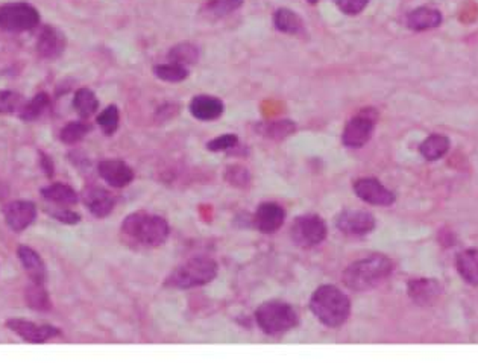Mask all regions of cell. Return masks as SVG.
Returning a JSON list of instances; mask_svg holds the SVG:
<instances>
[{"label": "cell", "mask_w": 478, "mask_h": 363, "mask_svg": "<svg viewBox=\"0 0 478 363\" xmlns=\"http://www.w3.org/2000/svg\"><path fill=\"white\" fill-rule=\"evenodd\" d=\"M169 224L165 218L143 212H135L126 216L122 224L123 236L137 245L146 248H155L165 243L169 237Z\"/></svg>", "instance_id": "1"}, {"label": "cell", "mask_w": 478, "mask_h": 363, "mask_svg": "<svg viewBox=\"0 0 478 363\" xmlns=\"http://www.w3.org/2000/svg\"><path fill=\"white\" fill-rule=\"evenodd\" d=\"M393 271V263L384 255H370L349 265L343 272V283L353 290H370L386 281Z\"/></svg>", "instance_id": "2"}, {"label": "cell", "mask_w": 478, "mask_h": 363, "mask_svg": "<svg viewBox=\"0 0 478 363\" xmlns=\"http://www.w3.org/2000/svg\"><path fill=\"white\" fill-rule=\"evenodd\" d=\"M310 309L322 324L341 327L351 313V301L339 287L326 285L314 292L310 300Z\"/></svg>", "instance_id": "3"}, {"label": "cell", "mask_w": 478, "mask_h": 363, "mask_svg": "<svg viewBox=\"0 0 478 363\" xmlns=\"http://www.w3.org/2000/svg\"><path fill=\"white\" fill-rule=\"evenodd\" d=\"M217 275V263L208 257H194L184 262L167 277L166 286L175 289H193L208 285Z\"/></svg>", "instance_id": "4"}, {"label": "cell", "mask_w": 478, "mask_h": 363, "mask_svg": "<svg viewBox=\"0 0 478 363\" xmlns=\"http://www.w3.org/2000/svg\"><path fill=\"white\" fill-rule=\"evenodd\" d=\"M255 319L260 329L271 336L286 333L298 325L296 312L281 301L261 304L255 313Z\"/></svg>", "instance_id": "5"}, {"label": "cell", "mask_w": 478, "mask_h": 363, "mask_svg": "<svg viewBox=\"0 0 478 363\" xmlns=\"http://www.w3.org/2000/svg\"><path fill=\"white\" fill-rule=\"evenodd\" d=\"M40 14L32 5L14 2L0 6V28L9 32H25L38 26Z\"/></svg>", "instance_id": "6"}, {"label": "cell", "mask_w": 478, "mask_h": 363, "mask_svg": "<svg viewBox=\"0 0 478 363\" xmlns=\"http://www.w3.org/2000/svg\"><path fill=\"white\" fill-rule=\"evenodd\" d=\"M377 111L375 110H363L360 111L357 116H354L349 121L343 130V145L348 148H361L365 146L370 137L372 133L375 130V122H377Z\"/></svg>", "instance_id": "7"}, {"label": "cell", "mask_w": 478, "mask_h": 363, "mask_svg": "<svg viewBox=\"0 0 478 363\" xmlns=\"http://www.w3.org/2000/svg\"><path fill=\"white\" fill-rule=\"evenodd\" d=\"M326 237V225L318 215H304L291 225V239L302 248H313Z\"/></svg>", "instance_id": "8"}, {"label": "cell", "mask_w": 478, "mask_h": 363, "mask_svg": "<svg viewBox=\"0 0 478 363\" xmlns=\"http://www.w3.org/2000/svg\"><path fill=\"white\" fill-rule=\"evenodd\" d=\"M336 224L348 236H366L375 228V218L361 210H345L337 216Z\"/></svg>", "instance_id": "9"}, {"label": "cell", "mask_w": 478, "mask_h": 363, "mask_svg": "<svg viewBox=\"0 0 478 363\" xmlns=\"http://www.w3.org/2000/svg\"><path fill=\"white\" fill-rule=\"evenodd\" d=\"M6 327L11 332L19 334L23 341H28L32 344H44L46 341H49V339L60 336V330H58L56 327L38 325L19 318L6 321Z\"/></svg>", "instance_id": "10"}, {"label": "cell", "mask_w": 478, "mask_h": 363, "mask_svg": "<svg viewBox=\"0 0 478 363\" xmlns=\"http://www.w3.org/2000/svg\"><path fill=\"white\" fill-rule=\"evenodd\" d=\"M355 195L370 205L388 207L395 203V195L375 178H361L354 183Z\"/></svg>", "instance_id": "11"}, {"label": "cell", "mask_w": 478, "mask_h": 363, "mask_svg": "<svg viewBox=\"0 0 478 363\" xmlns=\"http://www.w3.org/2000/svg\"><path fill=\"white\" fill-rule=\"evenodd\" d=\"M4 215L8 227L20 232L26 230L37 218V207L31 201H14L4 208Z\"/></svg>", "instance_id": "12"}, {"label": "cell", "mask_w": 478, "mask_h": 363, "mask_svg": "<svg viewBox=\"0 0 478 363\" xmlns=\"http://www.w3.org/2000/svg\"><path fill=\"white\" fill-rule=\"evenodd\" d=\"M407 292L409 297L417 306H433V304L440 298L442 295V286L437 283L436 280L430 278H416L412 280L409 286H407Z\"/></svg>", "instance_id": "13"}, {"label": "cell", "mask_w": 478, "mask_h": 363, "mask_svg": "<svg viewBox=\"0 0 478 363\" xmlns=\"http://www.w3.org/2000/svg\"><path fill=\"white\" fill-rule=\"evenodd\" d=\"M100 178L113 187H125L134 180L133 169L122 160H103L98 166Z\"/></svg>", "instance_id": "14"}, {"label": "cell", "mask_w": 478, "mask_h": 363, "mask_svg": "<svg viewBox=\"0 0 478 363\" xmlns=\"http://www.w3.org/2000/svg\"><path fill=\"white\" fill-rule=\"evenodd\" d=\"M286 212L281 205L275 203H264L255 213V225L264 234H272L283 227Z\"/></svg>", "instance_id": "15"}, {"label": "cell", "mask_w": 478, "mask_h": 363, "mask_svg": "<svg viewBox=\"0 0 478 363\" xmlns=\"http://www.w3.org/2000/svg\"><path fill=\"white\" fill-rule=\"evenodd\" d=\"M66 49V35L53 26H46L37 41V51L46 60H55Z\"/></svg>", "instance_id": "16"}, {"label": "cell", "mask_w": 478, "mask_h": 363, "mask_svg": "<svg viewBox=\"0 0 478 363\" xmlns=\"http://www.w3.org/2000/svg\"><path fill=\"white\" fill-rule=\"evenodd\" d=\"M83 198L90 213L96 218H107L115 205L114 195L102 187H90L84 192Z\"/></svg>", "instance_id": "17"}, {"label": "cell", "mask_w": 478, "mask_h": 363, "mask_svg": "<svg viewBox=\"0 0 478 363\" xmlns=\"http://www.w3.org/2000/svg\"><path fill=\"white\" fill-rule=\"evenodd\" d=\"M17 255L32 283L44 285L48 272H46V265L40 257V254L37 251H33L32 248L26 247V245H21V247H19L17 250Z\"/></svg>", "instance_id": "18"}, {"label": "cell", "mask_w": 478, "mask_h": 363, "mask_svg": "<svg viewBox=\"0 0 478 363\" xmlns=\"http://www.w3.org/2000/svg\"><path fill=\"white\" fill-rule=\"evenodd\" d=\"M190 111L192 114L199 121H214L217 117L222 116L224 113V103L220 99L201 95L192 99L190 102Z\"/></svg>", "instance_id": "19"}, {"label": "cell", "mask_w": 478, "mask_h": 363, "mask_svg": "<svg viewBox=\"0 0 478 363\" xmlns=\"http://www.w3.org/2000/svg\"><path fill=\"white\" fill-rule=\"evenodd\" d=\"M442 23V14L435 8L421 6L413 9L412 13L407 16V26L413 31H428L437 28Z\"/></svg>", "instance_id": "20"}, {"label": "cell", "mask_w": 478, "mask_h": 363, "mask_svg": "<svg viewBox=\"0 0 478 363\" xmlns=\"http://www.w3.org/2000/svg\"><path fill=\"white\" fill-rule=\"evenodd\" d=\"M41 195L46 199L55 205H75L78 203V193L72 189V187L63 184V183H55L48 187L41 189Z\"/></svg>", "instance_id": "21"}, {"label": "cell", "mask_w": 478, "mask_h": 363, "mask_svg": "<svg viewBox=\"0 0 478 363\" xmlns=\"http://www.w3.org/2000/svg\"><path fill=\"white\" fill-rule=\"evenodd\" d=\"M460 277L471 286H478V250H466L456 260Z\"/></svg>", "instance_id": "22"}, {"label": "cell", "mask_w": 478, "mask_h": 363, "mask_svg": "<svg viewBox=\"0 0 478 363\" xmlns=\"http://www.w3.org/2000/svg\"><path fill=\"white\" fill-rule=\"evenodd\" d=\"M450 149V138L444 134H431L419 146V150L425 160L436 161L444 157Z\"/></svg>", "instance_id": "23"}, {"label": "cell", "mask_w": 478, "mask_h": 363, "mask_svg": "<svg viewBox=\"0 0 478 363\" xmlns=\"http://www.w3.org/2000/svg\"><path fill=\"white\" fill-rule=\"evenodd\" d=\"M274 23L278 31H281L284 34H290V35L301 34L302 29H304V25H302V20L299 19V16L295 13V11L287 9V8H281L276 11L275 17H274Z\"/></svg>", "instance_id": "24"}, {"label": "cell", "mask_w": 478, "mask_h": 363, "mask_svg": "<svg viewBox=\"0 0 478 363\" xmlns=\"http://www.w3.org/2000/svg\"><path fill=\"white\" fill-rule=\"evenodd\" d=\"M25 300L32 310L49 312L52 309V301L49 298L48 290L44 289V285L32 283L25 292Z\"/></svg>", "instance_id": "25"}, {"label": "cell", "mask_w": 478, "mask_h": 363, "mask_svg": "<svg viewBox=\"0 0 478 363\" xmlns=\"http://www.w3.org/2000/svg\"><path fill=\"white\" fill-rule=\"evenodd\" d=\"M169 60L170 63H177L180 66L187 67L196 64L197 60H199V51L192 43H181L170 49Z\"/></svg>", "instance_id": "26"}, {"label": "cell", "mask_w": 478, "mask_h": 363, "mask_svg": "<svg viewBox=\"0 0 478 363\" xmlns=\"http://www.w3.org/2000/svg\"><path fill=\"white\" fill-rule=\"evenodd\" d=\"M73 107L76 108L80 117H90L98 111L99 102L95 93L90 88H79L73 99Z\"/></svg>", "instance_id": "27"}, {"label": "cell", "mask_w": 478, "mask_h": 363, "mask_svg": "<svg viewBox=\"0 0 478 363\" xmlns=\"http://www.w3.org/2000/svg\"><path fill=\"white\" fill-rule=\"evenodd\" d=\"M243 5V0H208L204 14L212 19H222L231 13H234Z\"/></svg>", "instance_id": "28"}, {"label": "cell", "mask_w": 478, "mask_h": 363, "mask_svg": "<svg viewBox=\"0 0 478 363\" xmlns=\"http://www.w3.org/2000/svg\"><path fill=\"white\" fill-rule=\"evenodd\" d=\"M48 105H49V96L46 95V93H38L37 96H33L31 101L25 102L23 108L20 110V117L26 122L38 119L43 111L48 108Z\"/></svg>", "instance_id": "29"}, {"label": "cell", "mask_w": 478, "mask_h": 363, "mask_svg": "<svg viewBox=\"0 0 478 363\" xmlns=\"http://www.w3.org/2000/svg\"><path fill=\"white\" fill-rule=\"evenodd\" d=\"M154 73L160 79L167 81V83H181V81L189 76V68L177 63H167L155 66Z\"/></svg>", "instance_id": "30"}, {"label": "cell", "mask_w": 478, "mask_h": 363, "mask_svg": "<svg viewBox=\"0 0 478 363\" xmlns=\"http://www.w3.org/2000/svg\"><path fill=\"white\" fill-rule=\"evenodd\" d=\"M90 131V126L84 122H70L67 123L61 133H60V138L61 142L66 145H75L78 142H80Z\"/></svg>", "instance_id": "31"}, {"label": "cell", "mask_w": 478, "mask_h": 363, "mask_svg": "<svg viewBox=\"0 0 478 363\" xmlns=\"http://www.w3.org/2000/svg\"><path fill=\"white\" fill-rule=\"evenodd\" d=\"M98 123L102 128V131L111 136L119 128V110L115 105H110L108 108H105L99 116H98Z\"/></svg>", "instance_id": "32"}, {"label": "cell", "mask_w": 478, "mask_h": 363, "mask_svg": "<svg viewBox=\"0 0 478 363\" xmlns=\"http://www.w3.org/2000/svg\"><path fill=\"white\" fill-rule=\"evenodd\" d=\"M25 98L16 91L4 90L0 91V113H14L20 111L25 105Z\"/></svg>", "instance_id": "33"}, {"label": "cell", "mask_w": 478, "mask_h": 363, "mask_svg": "<svg viewBox=\"0 0 478 363\" xmlns=\"http://www.w3.org/2000/svg\"><path fill=\"white\" fill-rule=\"evenodd\" d=\"M225 180L234 187H239V189H244L251 184V175L248 169H244L243 166H229L225 173Z\"/></svg>", "instance_id": "34"}, {"label": "cell", "mask_w": 478, "mask_h": 363, "mask_svg": "<svg viewBox=\"0 0 478 363\" xmlns=\"http://www.w3.org/2000/svg\"><path fill=\"white\" fill-rule=\"evenodd\" d=\"M264 133L267 134V137H271L274 140H281L295 133V123L289 121L272 122L264 128Z\"/></svg>", "instance_id": "35"}, {"label": "cell", "mask_w": 478, "mask_h": 363, "mask_svg": "<svg viewBox=\"0 0 478 363\" xmlns=\"http://www.w3.org/2000/svg\"><path fill=\"white\" fill-rule=\"evenodd\" d=\"M46 212H48L52 218H55L56 220L63 222V224H68V225H75L80 220V215L73 212V210L66 208L64 205H56L52 207V210L46 208Z\"/></svg>", "instance_id": "36"}, {"label": "cell", "mask_w": 478, "mask_h": 363, "mask_svg": "<svg viewBox=\"0 0 478 363\" xmlns=\"http://www.w3.org/2000/svg\"><path fill=\"white\" fill-rule=\"evenodd\" d=\"M239 138L236 134H224L217 138H213L212 142L207 143L208 150L212 152H220V150H228L231 148L237 146Z\"/></svg>", "instance_id": "37"}, {"label": "cell", "mask_w": 478, "mask_h": 363, "mask_svg": "<svg viewBox=\"0 0 478 363\" xmlns=\"http://www.w3.org/2000/svg\"><path fill=\"white\" fill-rule=\"evenodd\" d=\"M369 4V0H337V6L348 16H357Z\"/></svg>", "instance_id": "38"}, {"label": "cell", "mask_w": 478, "mask_h": 363, "mask_svg": "<svg viewBox=\"0 0 478 363\" xmlns=\"http://www.w3.org/2000/svg\"><path fill=\"white\" fill-rule=\"evenodd\" d=\"M308 4H318V0H308Z\"/></svg>", "instance_id": "39"}]
</instances>
